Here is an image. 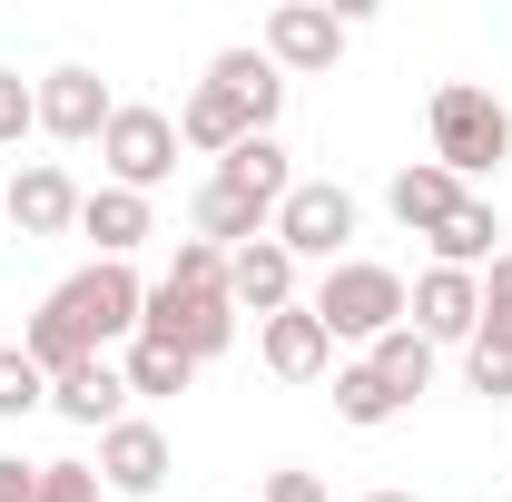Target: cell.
I'll list each match as a JSON object with an SVG mask.
<instances>
[{"mask_svg":"<svg viewBox=\"0 0 512 502\" xmlns=\"http://www.w3.org/2000/svg\"><path fill=\"white\" fill-rule=\"evenodd\" d=\"M237 138H266V128H256L247 109L217 89V79H197V89H188V109H178V148H207V158H227Z\"/></svg>","mask_w":512,"mask_h":502,"instance_id":"d6986e66","label":"cell"},{"mask_svg":"<svg viewBox=\"0 0 512 502\" xmlns=\"http://www.w3.org/2000/svg\"><path fill=\"white\" fill-rule=\"evenodd\" d=\"M0 502H40V463H20V453H0Z\"/></svg>","mask_w":512,"mask_h":502,"instance_id":"1f68e13d","label":"cell"},{"mask_svg":"<svg viewBox=\"0 0 512 502\" xmlns=\"http://www.w3.org/2000/svg\"><path fill=\"white\" fill-rule=\"evenodd\" d=\"M463 365H473V394H493V404H503V394H512V335H473V345H463Z\"/></svg>","mask_w":512,"mask_h":502,"instance_id":"484cf974","label":"cell"},{"mask_svg":"<svg viewBox=\"0 0 512 502\" xmlns=\"http://www.w3.org/2000/svg\"><path fill=\"white\" fill-rule=\"evenodd\" d=\"M424 119H434V168H453L463 188H473V178H493V168L512 158V109L483 89V79H444Z\"/></svg>","mask_w":512,"mask_h":502,"instance_id":"7a4b0ae2","label":"cell"},{"mask_svg":"<svg viewBox=\"0 0 512 502\" xmlns=\"http://www.w3.org/2000/svg\"><path fill=\"white\" fill-rule=\"evenodd\" d=\"M188 227L197 237H207V247H256V237H266V227H276V207H256V197H237V188H217V178H207V188H197V207H188Z\"/></svg>","mask_w":512,"mask_h":502,"instance_id":"ffe728a7","label":"cell"},{"mask_svg":"<svg viewBox=\"0 0 512 502\" xmlns=\"http://www.w3.org/2000/svg\"><path fill=\"white\" fill-rule=\"evenodd\" d=\"M266 237L296 256V266H306V256H316V266H345V237H355V197L335 188V178H296Z\"/></svg>","mask_w":512,"mask_h":502,"instance_id":"5b68a950","label":"cell"},{"mask_svg":"<svg viewBox=\"0 0 512 502\" xmlns=\"http://www.w3.org/2000/svg\"><path fill=\"white\" fill-rule=\"evenodd\" d=\"M207 79H217V89H227V99H237V109L266 128V138H276V109H286V69L266 60V50H217V60H207Z\"/></svg>","mask_w":512,"mask_h":502,"instance_id":"e0dca14e","label":"cell"},{"mask_svg":"<svg viewBox=\"0 0 512 502\" xmlns=\"http://www.w3.org/2000/svg\"><path fill=\"white\" fill-rule=\"evenodd\" d=\"M217 188L256 197V207H286V188H296V168H286V148H276V138H237V148L217 158Z\"/></svg>","mask_w":512,"mask_h":502,"instance_id":"44dd1931","label":"cell"},{"mask_svg":"<svg viewBox=\"0 0 512 502\" xmlns=\"http://www.w3.org/2000/svg\"><path fill=\"white\" fill-rule=\"evenodd\" d=\"M0 217H10L20 237H69V227H79V188H69V168H50V158L20 168V178L0 188Z\"/></svg>","mask_w":512,"mask_h":502,"instance_id":"7c38bea8","label":"cell"},{"mask_svg":"<svg viewBox=\"0 0 512 502\" xmlns=\"http://www.w3.org/2000/svg\"><path fill=\"white\" fill-rule=\"evenodd\" d=\"M335 414H345V424H365V434H375V424H394V414H404V404H394V394H384V375H375V365H345V375H335Z\"/></svg>","mask_w":512,"mask_h":502,"instance_id":"cb8c5ba5","label":"cell"},{"mask_svg":"<svg viewBox=\"0 0 512 502\" xmlns=\"http://www.w3.org/2000/svg\"><path fill=\"white\" fill-rule=\"evenodd\" d=\"M404 325H414L434 355H444V345H473V325H483V276H463V266H424Z\"/></svg>","mask_w":512,"mask_h":502,"instance_id":"9c48e42d","label":"cell"},{"mask_svg":"<svg viewBox=\"0 0 512 502\" xmlns=\"http://www.w3.org/2000/svg\"><path fill=\"white\" fill-rule=\"evenodd\" d=\"M50 414H69V424H89V434H109V424H128V375L99 355V365H79V375L50 384Z\"/></svg>","mask_w":512,"mask_h":502,"instance_id":"2e32d148","label":"cell"},{"mask_svg":"<svg viewBox=\"0 0 512 502\" xmlns=\"http://www.w3.org/2000/svg\"><path fill=\"white\" fill-rule=\"evenodd\" d=\"M266 502H325V483L306 463H286V473H266Z\"/></svg>","mask_w":512,"mask_h":502,"instance_id":"4dcf8cb0","label":"cell"},{"mask_svg":"<svg viewBox=\"0 0 512 502\" xmlns=\"http://www.w3.org/2000/svg\"><path fill=\"white\" fill-rule=\"evenodd\" d=\"M99 158H109V188L148 197L158 178H178V119H168V109L119 99V119H109V138H99Z\"/></svg>","mask_w":512,"mask_h":502,"instance_id":"8992f818","label":"cell"},{"mask_svg":"<svg viewBox=\"0 0 512 502\" xmlns=\"http://www.w3.org/2000/svg\"><path fill=\"white\" fill-rule=\"evenodd\" d=\"M424 247H434V266H463V276H483V266L503 256V217H493V197H463V207H453V217L424 237Z\"/></svg>","mask_w":512,"mask_h":502,"instance_id":"ac0fdd59","label":"cell"},{"mask_svg":"<svg viewBox=\"0 0 512 502\" xmlns=\"http://www.w3.org/2000/svg\"><path fill=\"white\" fill-rule=\"evenodd\" d=\"M119 375H128V394H188L197 365L178 355V345H148V335H128V365H119Z\"/></svg>","mask_w":512,"mask_h":502,"instance_id":"603a6c76","label":"cell"},{"mask_svg":"<svg viewBox=\"0 0 512 502\" xmlns=\"http://www.w3.org/2000/svg\"><path fill=\"white\" fill-rule=\"evenodd\" d=\"M40 404H50V375L20 345H0V414H40Z\"/></svg>","mask_w":512,"mask_h":502,"instance_id":"d4e9b609","label":"cell"},{"mask_svg":"<svg viewBox=\"0 0 512 502\" xmlns=\"http://www.w3.org/2000/svg\"><path fill=\"white\" fill-rule=\"evenodd\" d=\"M473 335H512V247L483 266V325Z\"/></svg>","mask_w":512,"mask_h":502,"instance_id":"83f0119b","label":"cell"},{"mask_svg":"<svg viewBox=\"0 0 512 502\" xmlns=\"http://www.w3.org/2000/svg\"><path fill=\"white\" fill-rule=\"evenodd\" d=\"M227 296H237V315H256V325L286 315V306H296V256L276 247V237L237 247V256H227Z\"/></svg>","mask_w":512,"mask_h":502,"instance_id":"4fadbf2b","label":"cell"},{"mask_svg":"<svg viewBox=\"0 0 512 502\" xmlns=\"http://www.w3.org/2000/svg\"><path fill=\"white\" fill-rule=\"evenodd\" d=\"M266 60L286 69V79H316V69L345 60V20L316 10V0H276L266 10Z\"/></svg>","mask_w":512,"mask_h":502,"instance_id":"ba28073f","label":"cell"},{"mask_svg":"<svg viewBox=\"0 0 512 502\" xmlns=\"http://www.w3.org/2000/svg\"><path fill=\"white\" fill-rule=\"evenodd\" d=\"M168 473H178V453H168V434H158V424H138V414H128V424H109V434H99V483H109V493L148 502Z\"/></svg>","mask_w":512,"mask_h":502,"instance_id":"30bf717a","label":"cell"},{"mask_svg":"<svg viewBox=\"0 0 512 502\" xmlns=\"http://www.w3.org/2000/svg\"><path fill=\"white\" fill-rule=\"evenodd\" d=\"M79 237H99V256L128 266V256L158 237V217H148V197H128V188H89L79 197Z\"/></svg>","mask_w":512,"mask_h":502,"instance_id":"5bb4252c","label":"cell"},{"mask_svg":"<svg viewBox=\"0 0 512 502\" xmlns=\"http://www.w3.org/2000/svg\"><path fill=\"white\" fill-rule=\"evenodd\" d=\"M40 502H99V463H40Z\"/></svg>","mask_w":512,"mask_h":502,"instance_id":"f1b7e54d","label":"cell"},{"mask_svg":"<svg viewBox=\"0 0 512 502\" xmlns=\"http://www.w3.org/2000/svg\"><path fill=\"white\" fill-rule=\"evenodd\" d=\"M30 109H40V128L60 138V148H89V138H109V119H119V99H109V79L99 69H50L40 89H30Z\"/></svg>","mask_w":512,"mask_h":502,"instance_id":"52a82bcc","label":"cell"},{"mask_svg":"<svg viewBox=\"0 0 512 502\" xmlns=\"http://www.w3.org/2000/svg\"><path fill=\"white\" fill-rule=\"evenodd\" d=\"M355 502H424V493H355Z\"/></svg>","mask_w":512,"mask_h":502,"instance_id":"d6a6232c","label":"cell"},{"mask_svg":"<svg viewBox=\"0 0 512 502\" xmlns=\"http://www.w3.org/2000/svg\"><path fill=\"white\" fill-rule=\"evenodd\" d=\"M20 128H40V109H30V79H10V69H0V148H10Z\"/></svg>","mask_w":512,"mask_h":502,"instance_id":"f546056e","label":"cell"},{"mask_svg":"<svg viewBox=\"0 0 512 502\" xmlns=\"http://www.w3.org/2000/svg\"><path fill=\"white\" fill-rule=\"evenodd\" d=\"M138 315H148V286H138L128 266H109V256H99V266H79L69 286H50V296H40L30 335H20V355L60 384V375H79V365H99V345L138 335Z\"/></svg>","mask_w":512,"mask_h":502,"instance_id":"6da1fadb","label":"cell"},{"mask_svg":"<svg viewBox=\"0 0 512 502\" xmlns=\"http://www.w3.org/2000/svg\"><path fill=\"white\" fill-rule=\"evenodd\" d=\"M256 355H266V375H276V384H316L325 365H335V335H325L316 306L296 296L286 315H266V325H256Z\"/></svg>","mask_w":512,"mask_h":502,"instance_id":"8fae6325","label":"cell"},{"mask_svg":"<svg viewBox=\"0 0 512 502\" xmlns=\"http://www.w3.org/2000/svg\"><path fill=\"white\" fill-rule=\"evenodd\" d=\"M168 286H227V247H207V237H178V256H168Z\"/></svg>","mask_w":512,"mask_h":502,"instance_id":"4316f807","label":"cell"},{"mask_svg":"<svg viewBox=\"0 0 512 502\" xmlns=\"http://www.w3.org/2000/svg\"><path fill=\"white\" fill-rule=\"evenodd\" d=\"M138 335H148V345H178L188 365H207V355L237 345V296H227V286H168V276H158Z\"/></svg>","mask_w":512,"mask_h":502,"instance_id":"277c9868","label":"cell"},{"mask_svg":"<svg viewBox=\"0 0 512 502\" xmlns=\"http://www.w3.org/2000/svg\"><path fill=\"white\" fill-rule=\"evenodd\" d=\"M365 365L384 375V394H394V404L434 394V345H424L414 325H394V335H375V345H365Z\"/></svg>","mask_w":512,"mask_h":502,"instance_id":"7402d4cb","label":"cell"},{"mask_svg":"<svg viewBox=\"0 0 512 502\" xmlns=\"http://www.w3.org/2000/svg\"><path fill=\"white\" fill-rule=\"evenodd\" d=\"M463 178H453V168H434V158H414V168H394V188H384V207H394V217H404V227H414V237H434V227H444L453 207H463Z\"/></svg>","mask_w":512,"mask_h":502,"instance_id":"9a60e30c","label":"cell"},{"mask_svg":"<svg viewBox=\"0 0 512 502\" xmlns=\"http://www.w3.org/2000/svg\"><path fill=\"white\" fill-rule=\"evenodd\" d=\"M316 325L325 335H345V345H375V335H394L404 315H414V286L394 276V266H375V256H345V266H325L316 276Z\"/></svg>","mask_w":512,"mask_h":502,"instance_id":"3957f363","label":"cell"}]
</instances>
